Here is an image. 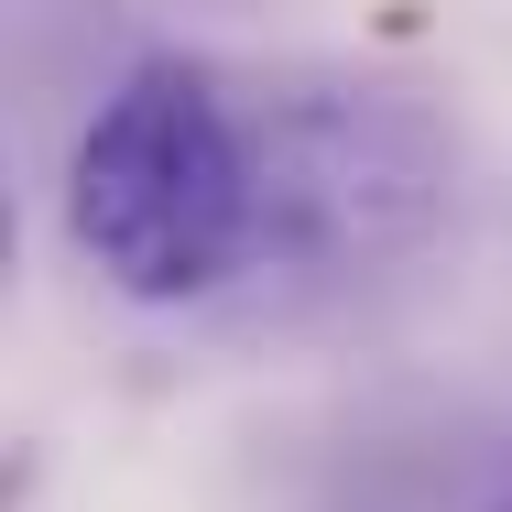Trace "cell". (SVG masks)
Masks as SVG:
<instances>
[{
  "instance_id": "7a4b0ae2",
  "label": "cell",
  "mask_w": 512,
  "mask_h": 512,
  "mask_svg": "<svg viewBox=\"0 0 512 512\" xmlns=\"http://www.w3.org/2000/svg\"><path fill=\"white\" fill-rule=\"evenodd\" d=\"M273 262H382L436 229L447 142L393 88H273L251 109Z\"/></svg>"
},
{
  "instance_id": "3957f363",
  "label": "cell",
  "mask_w": 512,
  "mask_h": 512,
  "mask_svg": "<svg viewBox=\"0 0 512 512\" xmlns=\"http://www.w3.org/2000/svg\"><path fill=\"white\" fill-rule=\"evenodd\" d=\"M491 512H512V480H502V502H491Z\"/></svg>"
},
{
  "instance_id": "6da1fadb",
  "label": "cell",
  "mask_w": 512,
  "mask_h": 512,
  "mask_svg": "<svg viewBox=\"0 0 512 512\" xmlns=\"http://www.w3.org/2000/svg\"><path fill=\"white\" fill-rule=\"evenodd\" d=\"M66 240L131 306H197L229 273L273 262L251 109L186 55H142L77 131Z\"/></svg>"
}]
</instances>
